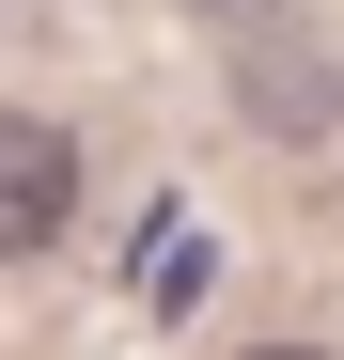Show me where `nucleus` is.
<instances>
[{"instance_id": "1", "label": "nucleus", "mask_w": 344, "mask_h": 360, "mask_svg": "<svg viewBox=\"0 0 344 360\" xmlns=\"http://www.w3.org/2000/svg\"><path fill=\"white\" fill-rule=\"evenodd\" d=\"M63 219H79V141L47 110H0V266L63 251Z\"/></svg>"}, {"instance_id": "2", "label": "nucleus", "mask_w": 344, "mask_h": 360, "mask_svg": "<svg viewBox=\"0 0 344 360\" xmlns=\"http://www.w3.org/2000/svg\"><path fill=\"white\" fill-rule=\"evenodd\" d=\"M235 94L266 110L282 141H313V126H344V79L313 63V47H282V32H235Z\"/></svg>"}, {"instance_id": "3", "label": "nucleus", "mask_w": 344, "mask_h": 360, "mask_svg": "<svg viewBox=\"0 0 344 360\" xmlns=\"http://www.w3.org/2000/svg\"><path fill=\"white\" fill-rule=\"evenodd\" d=\"M188 16H219V32H266V16H282V0H188Z\"/></svg>"}, {"instance_id": "4", "label": "nucleus", "mask_w": 344, "mask_h": 360, "mask_svg": "<svg viewBox=\"0 0 344 360\" xmlns=\"http://www.w3.org/2000/svg\"><path fill=\"white\" fill-rule=\"evenodd\" d=\"M251 360H313V345H251Z\"/></svg>"}]
</instances>
